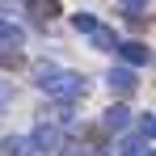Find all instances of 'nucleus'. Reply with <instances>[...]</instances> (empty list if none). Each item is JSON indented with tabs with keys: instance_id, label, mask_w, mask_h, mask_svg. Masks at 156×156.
Segmentation results:
<instances>
[{
	"instance_id": "obj_1",
	"label": "nucleus",
	"mask_w": 156,
	"mask_h": 156,
	"mask_svg": "<svg viewBox=\"0 0 156 156\" xmlns=\"http://www.w3.org/2000/svg\"><path fill=\"white\" fill-rule=\"evenodd\" d=\"M105 84H110V93H118V97H131V93L139 89V76H135V68L118 63V68H110V72H105Z\"/></svg>"
},
{
	"instance_id": "obj_2",
	"label": "nucleus",
	"mask_w": 156,
	"mask_h": 156,
	"mask_svg": "<svg viewBox=\"0 0 156 156\" xmlns=\"http://www.w3.org/2000/svg\"><path fill=\"white\" fill-rule=\"evenodd\" d=\"M30 144H34V152H55L59 148V127L55 122H38L34 135H30Z\"/></svg>"
},
{
	"instance_id": "obj_3",
	"label": "nucleus",
	"mask_w": 156,
	"mask_h": 156,
	"mask_svg": "<svg viewBox=\"0 0 156 156\" xmlns=\"http://www.w3.org/2000/svg\"><path fill=\"white\" fill-rule=\"evenodd\" d=\"M0 156H34L30 135H4L0 139Z\"/></svg>"
},
{
	"instance_id": "obj_4",
	"label": "nucleus",
	"mask_w": 156,
	"mask_h": 156,
	"mask_svg": "<svg viewBox=\"0 0 156 156\" xmlns=\"http://www.w3.org/2000/svg\"><path fill=\"white\" fill-rule=\"evenodd\" d=\"M118 55H122V63H127V68H139V63H148V59H152V51H148L144 42H118Z\"/></svg>"
},
{
	"instance_id": "obj_5",
	"label": "nucleus",
	"mask_w": 156,
	"mask_h": 156,
	"mask_svg": "<svg viewBox=\"0 0 156 156\" xmlns=\"http://www.w3.org/2000/svg\"><path fill=\"white\" fill-rule=\"evenodd\" d=\"M101 127L105 131H127L131 127V110L127 105H110V110L101 114Z\"/></svg>"
},
{
	"instance_id": "obj_6",
	"label": "nucleus",
	"mask_w": 156,
	"mask_h": 156,
	"mask_svg": "<svg viewBox=\"0 0 156 156\" xmlns=\"http://www.w3.org/2000/svg\"><path fill=\"white\" fill-rule=\"evenodd\" d=\"M89 47H93V51H118V34H114L110 26H97L93 34H89Z\"/></svg>"
},
{
	"instance_id": "obj_7",
	"label": "nucleus",
	"mask_w": 156,
	"mask_h": 156,
	"mask_svg": "<svg viewBox=\"0 0 156 156\" xmlns=\"http://www.w3.org/2000/svg\"><path fill=\"white\" fill-rule=\"evenodd\" d=\"M26 9L38 17V21H55L63 9H59V0H26Z\"/></svg>"
},
{
	"instance_id": "obj_8",
	"label": "nucleus",
	"mask_w": 156,
	"mask_h": 156,
	"mask_svg": "<svg viewBox=\"0 0 156 156\" xmlns=\"http://www.w3.org/2000/svg\"><path fill=\"white\" fill-rule=\"evenodd\" d=\"M148 152V139L144 135H122L118 139V156H144Z\"/></svg>"
},
{
	"instance_id": "obj_9",
	"label": "nucleus",
	"mask_w": 156,
	"mask_h": 156,
	"mask_svg": "<svg viewBox=\"0 0 156 156\" xmlns=\"http://www.w3.org/2000/svg\"><path fill=\"white\" fill-rule=\"evenodd\" d=\"M21 38H26V30H21V26H13V21H4V17H0V47H17Z\"/></svg>"
},
{
	"instance_id": "obj_10",
	"label": "nucleus",
	"mask_w": 156,
	"mask_h": 156,
	"mask_svg": "<svg viewBox=\"0 0 156 156\" xmlns=\"http://www.w3.org/2000/svg\"><path fill=\"white\" fill-rule=\"evenodd\" d=\"M72 26H76V34H93L101 21H97L93 13H72Z\"/></svg>"
},
{
	"instance_id": "obj_11",
	"label": "nucleus",
	"mask_w": 156,
	"mask_h": 156,
	"mask_svg": "<svg viewBox=\"0 0 156 156\" xmlns=\"http://www.w3.org/2000/svg\"><path fill=\"white\" fill-rule=\"evenodd\" d=\"M21 63H26V55L17 51V47L13 51H0V68H21Z\"/></svg>"
},
{
	"instance_id": "obj_12",
	"label": "nucleus",
	"mask_w": 156,
	"mask_h": 156,
	"mask_svg": "<svg viewBox=\"0 0 156 156\" xmlns=\"http://www.w3.org/2000/svg\"><path fill=\"white\" fill-rule=\"evenodd\" d=\"M139 135L144 139H156V114H144L139 118Z\"/></svg>"
},
{
	"instance_id": "obj_13",
	"label": "nucleus",
	"mask_w": 156,
	"mask_h": 156,
	"mask_svg": "<svg viewBox=\"0 0 156 156\" xmlns=\"http://www.w3.org/2000/svg\"><path fill=\"white\" fill-rule=\"evenodd\" d=\"M9 105H13V84L0 80V110H9Z\"/></svg>"
},
{
	"instance_id": "obj_14",
	"label": "nucleus",
	"mask_w": 156,
	"mask_h": 156,
	"mask_svg": "<svg viewBox=\"0 0 156 156\" xmlns=\"http://www.w3.org/2000/svg\"><path fill=\"white\" fill-rule=\"evenodd\" d=\"M59 156H89V148H80V144H59Z\"/></svg>"
},
{
	"instance_id": "obj_15",
	"label": "nucleus",
	"mask_w": 156,
	"mask_h": 156,
	"mask_svg": "<svg viewBox=\"0 0 156 156\" xmlns=\"http://www.w3.org/2000/svg\"><path fill=\"white\" fill-rule=\"evenodd\" d=\"M122 4H131V9H144V0H122Z\"/></svg>"
},
{
	"instance_id": "obj_16",
	"label": "nucleus",
	"mask_w": 156,
	"mask_h": 156,
	"mask_svg": "<svg viewBox=\"0 0 156 156\" xmlns=\"http://www.w3.org/2000/svg\"><path fill=\"white\" fill-rule=\"evenodd\" d=\"M4 9H13V0H0V13H4Z\"/></svg>"
},
{
	"instance_id": "obj_17",
	"label": "nucleus",
	"mask_w": 156,
	"mask_h": 156,
	"mask_svg": "<svg viewBox=\"0 0 156 156\" xmlns=\"http://www.w3.org/2000/svg\"><path fill=\"white\" fill-rule=\"evenodd\" d=\"M144 156H156V148H148V152H144Z\"/></svg>"
},
{
	"instance_id": "obj_18",
	"label": "nucleus",
	"mask_w": 156,
	"mask_h": 156,
	"mask_svg": "<svg viewBox=\"0 0 156 156\" xmlns=\"http://www.w3.org/2000/svg\"><path fill=\"white\" fill-rule=\"evenodd\" d=\"M93 156H110V152H93Z\"/></svg>"
}]
</instances>
